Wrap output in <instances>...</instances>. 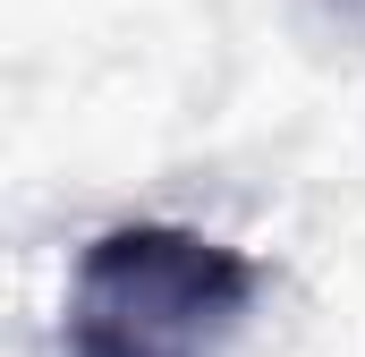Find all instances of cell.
Returning <instances> with one entry per match:
<instances>
[{"instance_id":"6da1fadb","label":"cell","mask_w":365,"mask_h":357,"mask_svg":"<svg viewBox=\"0 0 365 357\" xmlns=\"http://www.w3.org/2000/svg\"><path fill=\"white\" fill-rule=\"evenodd\" d=\"M264 272L187 221H119L68 272V357H221Z\"/></svg>"}]
</instances>
